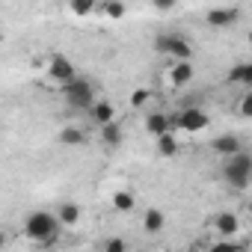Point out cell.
I'll return each instance as SVG.
<instances>
[{
	"label": "cell",
	"mask_w": 252,
	"mask_h": 252,
	"mask_svg": "<svg viewBox=\"0 0 252 252\" xmlns=\"http://www.w3.org/2000/svg\"><path fill=\"white\" fill-rule=\"evenodd\" d=\"M60 231H63V225H60L54 211H33L24 220V234L36 246H51L60 237Z\"/></svg>",
	"instance_id": "6da1fadb"
},
{
	"label": "cell",
	"mask_w": 252,
	"mask_h": 252,
	"mask_svg": "<svg viewBox=\"0 0 252 252\" xmlns=\"http://www.w3.org/2000/svg\"><path fill=\"white\" fill-rule=\"evenodd\" d=\"M222 178L231 190H249L252 184V155L246 149H237L234 155L222 158Z\"/></svg>",
	"instance_id": "7a4b0ae2"
},
{
	"label": "cell",
	"mask_w": 252,
	"mask_h": 252,
	"mask_svg": "<svg viewBox=\"0 0 252 252\" xmlns=\"http://www.w3.org/2000/svg\"><path fill=\"white\" fill-rule=\"evenodd\" d=\"M60 92H63V101L71 107V110H89L92 101H95V86L86 80V77H71L65 83H60Z\"/></svg>",
	"instance_id": "3957f363"
},
{
	"label": "cell",
	"mask_w": 252,
	"mask_h": 252,
	"mask_svg": "<svg viewBox=\"0 0 252 252\" xmlns=\"http://www.w3.org/2000/svg\"><path fill=\"white\" fill-rule=\"evenodd\" d=\"M155 51L166 60H193V45L181 33H158L155 36Z\"/></svg>",
	"instance_id": "277c9868"
},
{
	"label": "cell",
	"mask_w": 252,
	"mask_h": 252,
	"mask_svg": "<svg viewBox=\"0 0 252 252\" xmlns=\"http://www.w3.org/2000/svg\"><path fill=\"white\" fill-rule=\"evenodd\" d=\"M172 125H175V128H178L181 134H187V137H196V134L208 131L211 119H208L205 107H181V110H178V116L172 119Z\"/></svg>",
	"instance_id": "5b68a950"
},
{
	"label": "cell",
	"mask_w": 252,
	"mask_h": 252,
	"mask_svg": "<svg viewBox=\"0 0 252 252\" xmlns=\"http://www.w3.org/2000/svg\"><path fill=\"white\" fill-rule=\"evenodd\" d=\"M240 15L243 12L237 6H214V9L205 12V24L214 27V30H228V27H234L240 21Z\"/></svg>",
	"instance_id": "8992f818"
},
{
	"label": "cell",
	"mask_w": 252,
	"mask_h": 252,
	"mask_svg": "<svg viewBox=\"0 0 252 252\" xmlns=\"http://www.w3.org/2000/svg\"><path fill=\"white\" fill-rule=\"evenodd\" d=\"M77 71H74V63L68 60V57H63V54H57V57H51V63H48V77L60 86V83H65V80H71Z\"/></svg>",
	"instance_id": "52a82bcc"
},
{
	"label": "cell",
	"mask_w": 252,
	"mask_h": 252,
	"mask_svg": "<svg viewBox=\"0 0 252 252\" xmlns=\"http://www.w3.org/2000/svg\"><path fill=\"white\" fill-rule=\"evenodd\" d=\"M193 63L190 60H172V68L166 71V80H169V86H175V89H181V86H187L190 80H193Z\"/></svg>",
	"instance_id": "ba28073f"
},
{
	"label": "cell",
	"mask_w": 252,
	"mask_h": 252,
	"mask_svg": "<svg viewBox=\"0 0 252 252\" xmlns=\"http://www.w3.org/2000/svg\"><path fill=\"white\" fill-rule=\"evenodd\" d=\"M237 149H243V143H240L237 134H220V137L211 140V152L220 155V158H228V155H234Z\"/></svg>",
	"instance_id": "9c48e42d"
},
{
	"label": "cell",
	"mask_w": 252,
	"mask_h": 252,
	"mask_svg": "<svg viewBox=\"0 0 252 252\" xmlns=\"http://www.w3.org/2000/svg\"><path fill=\"white\" fill-rule=\"evenodd\" d=\"M155 152H158V158H175L181 152V143H178V137L172 131H166V134L155 137Z\"/></svg>",
	"instance_id": "30bf717a"
},
{
	"label": "cell",
	"mask_w": 252,
	"mask_h": 252,
	"mask_svg": "<svg viewBox=\"0 0 252 252\" xmlns=\"http://www.w3.org/2000/svg\"><path fill=\"white\" fill-rule=\"evenodd\" d=\"M166 131H172V119L166 113H160V110H152L146 116V134L158 137V134H166Z\"/></svg>",
	"instance_id": "8fae6325"
},
{
	"label": "cell",
	"mask_w": 252,
	"mask_h": 252,
	"mask_svg": "<svg viewBox=\"0 0 252 252\" xmlns=\"http://www.w3.org/2000/svg\"><path fill=\"white\" fill-rule=\"evenodd\" d=\"M214 231H217L220 237H234V234L240 231V220H237V214H231V211L220 214V217L214 220Z\"/></svg>",
	"instance_id": "7c38bea8"
},
{
	"label": "cell",
	"mask_w": 252,
	"mask_h": 252,
	"mask_svg": "<svg viewBox=\"0 0 252 252\" xmlns=\"http://www.w3.org/2000/svg\"><path fill=\"white\" fill-rule=\"evenodd\" d=\"M228 83H234V86H252V63H234L231 68H228Z\"/></svg>",
	"instance_id": "4fadbf2b"
},
{
	"label": "cell",
	"mask_w": 252,
	"mask_h": 252,
	"mask_svg": "<svg viewBox=\"0 0 252 252\" xmlns=\"http://www.w3.org/2000/svg\"><path fill=\"white\" fill-rule=\"evenodd\" d=\"M86 113L92 116L95 125H104V122H113V119H116V107H113L110 101H98V98L92 101V107H89Z\"/></svg>",
	"instance_id": "5bb4252c"
},
{
	"label": "cell",
	"mask_w": 252,
	"mask_h": 252,
	"mask_svg": "<svg viewBox=\"0 0 252 252\" xmlns=\"http://www.w3.org/2000/svg\"><path fill=\"white\" fill-rule=\"evenodd\" d=\"M163 225H166V217H163L160 208H149V211L143 214V231H146V234H160Z\"/></svg>",
	"instance_id": "9a60e30c"
},
{
	"label": "cell",
	"mask_w": 252,
	"mask_h": 252,
	"mask_svg": "<svg viewBox=\"0 0 252 252\" xmlns=\"http://www.w3.org/2000/svg\"><path fill=\"white\" fill-rule=\"evenodd\" d=\"M57 220H60L63 228L77 225V222H80V208H77V202H63V205L57 208Z\"/></svg>",
	"instance_id": "2e32d148"
},
{
	"label": "cell",
	"mask_w": 252,
	"mask_h": 252,
	"mask_svg": "<svg viewBox=\"0 0 252 252\" xmlns=\"http://www.w3.org/2000/svg\"><path fill=\"white\" fill-rule=\"evenodd\" d=\"M110 205H113L119 214H131V211L137 208V196H134L131 190H116V193L110 196Z\"/></svg>",
	"instance_id": "e0dca14e"
},
{
	"label": "cell",
	"mask_w": 252,
	"mask_h": 252,
	"mask_svg": "<svg viewBox=\"0 0 252 252\" xmlns=\"http://www.w3.org/2000/svg\"><path fill=\"white\" fill-rule=\"evenodd\" d=\"M60 143L63 146H83L86 143V131L77 128V125H65V128L60 131Z\"/></svg>",
	"instance_id": "ac0fdd59"
},
{
	"label": "cell",
	"mask_w": 252,
	"mask_h": 252,
	"mask_svg": "<svg viewBox=\"0 0 252 252\" xmlns=\"http://www.w3.org/2000/svg\"><path fill=\"white\" fill-rule=\"evenodd\" d=\"M98 128H101V140H104V146H119V143H122V125H119L116 119L98 125Z\"/></svg>",
	"instance_id": "d6986e66"
},
{
	"label": "cell",
	"mask_w": 252,
	"mask_h": 252,
	"mask_svg": "<svg viewBox=\"0 0 252 252\" xmlns=\"http://www.w3.org/2000/svg\"><path fill=\"white\" fill-rule=\"evenodd\" d=\"M95 9H98L95 0H68V12H71L74 18H86V15H92Z\"/></svg>",
	"instance_id": "ffe728a7"
},
{
	"label": "cell",
	"mask_w": 252,
	"mask_h": 252,
	"mask_svg": "<svg viewBox=\"0 0 252 252\" xmlns=\"http://www.w3.org/2000/svg\"><path fill=\"white\" fill-rule=\"evenodd\" d=\"M101 12H104L107 18L119 21V18H125V12H128V6H125L122 0H104V3H101Z\"/></svg>",
	"instance_id": "44dd1931"
},
{
	"label": "cell",
	"mask_w": 252,
	"mask_h": 252,
	"mask_svg": "<svg viewBox=\"0 0 252 252\" xmlns=\"http://www.w3.org/2000/svg\"><path fill=\"white\" fill-rule=\"evenodd\" d=\"M104 249L107 252H125V249H128V243H125L122 237H110V240H104Z\"/></svg>",
	"instance_id": "7402d4cb"
},
{
	"label": "cell",
	"mask_w": 252,
	"mask_h": 252,
	"mask_svg": "<svg viewBox=\"0 0 252 252\" xmlns=\"http://www.w3.org/2000/svg\"><path fill=\"white\" fill-rule=\"evenodd\" d=\"M146 101H149V89H137V92L131 95V104H134V110L146 107Z\"/></svg>",
	"instance_id": "603a6c76"
},
{
	"label": "cell",
	"mask_w": 252,
	"mask_h": 252,
	"mask_svg": "<svg viewBox=\"0 0 252 252\" xmlns=\"http://www.w3.org/2000/svg\"><path fill=\"white\" fill-rule=\"evenodd\" d=\"M237 113H240V116H252V95H249V92L240 98V104H237Z\"/></svg>",
	"instance_id": "cb8c5ba5"
},
{
	"label": "cell",
	"mask_w": 252,
	"mask_h": 252,
	"mask_svg": "<svg viewBox=\"0 0 252 252\" xmlns=\"http://www.w3.org/2000/svg\"><path fill=\"white\" fill-rule=\"evenodd\" d=\"M152 6H155V9H160V12H169V9H175V6H178V0H152Z\"/></svg>",
	"instance_id": "d4e9b609"
},
{
	"label": "cell",
	"mask_w": 252,
	"mask_h": 252,
	"mask_svg": "<svg viewBox=\"0 0 252 252\" xmlns=\"http://www.w3.org/2000/svg\"><path fill=\"white\" fill-rule=\"evenodd\" d=\"M3 246H6V231L0 228V249H3Z\"/></svg>",
	"instance_id": "484cf974"
}]
</instances>
